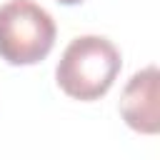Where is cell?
I'll use <instances>...</instances> for the list:
<instances>
[{
	"mask_svg": "<svg viewBox=\"0 0 160 160\" xmlns=\"http://www.w3.org/2000/svg\"><path fill=\"white\" fill-rule=\"evenodd\" d=\"M60 5H78V2H82V0H58Z\"/></svg>",
	"mask_w": 160,
	"mask_h": 160,
	"instance_id": "obj_4",
	"label": "cell"
},
{
	"mask_svg": "<svg viewBox=\"0 0 160 160\" xmlns=\"http://www.w3.org/2000/svg\"><path fill=\"white\" fill-rule=\"evenodd\" d=\"M118 108L132 130L142 135H155L160 130V72L155 65L135 72L128 80Z\"/></svg>",
	"mask_w": 160,
	"mask_h": 160,
	"instance_id": "obj_3",
	"label": "cell"
},
{
	"mask_svg": "<svg viewBox=\"0 0 160 160\" xmlns=\"http://www.w3.org/2000/svg\"><path fill=\"white\" fill-rule=\"evenodd\" d=\"M120 68V50L108 38L80 35L65 48L55 68V78L65 95L90 102L112 88Z\"/></svg>",
	"mask_w": 160,
	"mask_h": 160,
	"instance_id": "obj_1",
	"label": "cell"
},
{
	"mask_svg": "<svg viewBox=\"0 0 160 160\" xmlns=\"http://www.w3.org/2000/svg\"><path fill=\"white\" fill-rule=\"evenodd\" d=\"M52 15L32 0H8L0 5V58L10 65H35L55 45Z\"/></svg>",
	"mask_w": 160,
	"mask_h": 160,
	"instance_id": "obj_2",
	"label": "cell"
}]
</instances>
